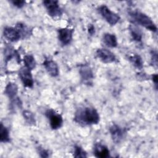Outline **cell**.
Wrapping results in <instances>:
<instances>
[{"label": "cell", "instance_id": "obj_23", "mask_svg": "<svg viewBox=\"0 0 158 158\" xmlns=\"http://www.w3.org/2000/svg\"><path fill=\"white\" fill-rule=\"evenodd\" d=\"M11 102L9 104V109L12 112H15L17 109L22 107V102L19 97H16L14 99L10 100Z\"/></svg>", "mask_w": 158, "mask_h": 158}, {"label": "cell", "instance_id": "obj_27", "mask_svg": "<svg viewBox=\"0 0 158 158\" xmlns=\"http://www.w3.org/2000/svg\"><path fill=\"white\" fill-rule=\"evenodd\" d=\"M9 2L14 6H15L19 9L22 8L26 4V1H23V0H11Z\"/></svg>", "mask_w": 158, "mask_h": 158}, {"label": "cell", "instance_id": "obj_17", "mask_svg": "<svg viewBox=\"0 0 158 158\" xmlns=\"http://www.w3.org/2000/svg\"><path fill=\"white\" fill-rule=\"evenodd\" d=\"M18 91L19 88L17 84L15 83L10 81L7 84V85L5 87L4 94L8 98L12 100L17 97Z\"/></svg>", "mask_w": 158, "mask_h": 158}, {"label": "cell", "instance_id": "obj_13", "mask_svg": "<svg viewBox=\"0 0 158 158\" xmlns=\"http://www.w3.org/2000/svg\"><path fill=\"white\" fill-rule=\"evenodd\" d=\"M93 154L98 158H107L110 157V151L109 148L102 143L97 142L93 146Z\"/></svg>", "mask_w": 158, "mask_h": 158}, {"label": "cell", "instance_id": "obj_4", "mask_svg": "<svg viewBox=\"0 0 158 158\" xmlns=\"http://www.w3.org/2000/svg\"><path fill=\"white\" fill-rule=\"evenodd\" d=\"M98 10L102 17L111 26L117 24L120 19V17L117 14L112 11L104 4L100 6L98 8Z\"/></svg>", "mask_w": 158, "mask_h": 158}, {"label": "cell", "instance_id": "obj_10", "mask_svg": "<svg viewBox=\"0 0 158 158\" xmlns=\"http://www.w3.org/2000/svg\"><path fill=\"white\" fill-rule=\"evenodd\" d=\"M96 57L104 64H110L116 61V56L110 50L106 48H99L96 51Z\"/></svg>", "mask_w": 158, "mask_h": 158}, {"label": "cell", "instance_id": "obj_19", "mask_svg": "<svg viewBox=\"0 0 158 158\" xmlns=\"http://www.w3.org/2000/svg\"><path fill=\"white\" fill-rule=\"evenodd\" d=\"M128 60L136 69L138 70L143 69L144 67V62L142 57L139 55L137 54H134L131 56H129Z\"/></svg>", "mask_w": 158, "mask_h": 158}, {"label": "cell", "instance_id": "obj_21", "mask_svg": "<svg viewBox=\"0 0 158 158\" xmlns=\"http://www.w3.org/2000/svg\"><path fill=\"white\" fill-rule=\"evenodd\" d=\"M23 61L24 63V66L30 70H33L36 65V62L31 54H27L25 55L23 58Z\"/></svg>", "mask_w": 158, "mask_h": 158}, {"label": "cell", "instance_id": "obj_5", "mask_svg": "<svg viewBox=\"0 0 158 158\" xmlns=\"http://www.w3.org/2000/svg\"><path fill=\"white\" fill-rule=\"evenodd\" d=\"M44 114L49 120L50 127L52 130H58L62 127L64 123L63 117L55 110L48 109L45 111Z\"/></svg>", "mask_w": 158, "mask_h": 158}, {"label": "cell", "instance_id": "obj_16", "mask_svg": "<svg viewBox=\"0 0 158 158\" xmlns=\"http://www.w3.org/2000/svg\"><path fill=\"white\" fill-rule=\"evenodd\" d=\"M15 27L20 33L22 39H28L32 35V28L22 22H17Z\"/></svg>", "mask_w": 158, "mask_h": 158}, {"label": "cell", "instance_id": "obj_9", "mask_svg": "<svg viewBox=\"0 0 158 158\" xmlns=\"http://www.w3.org/2000/svg\"><path fill=\"white\" fill-rule=\"evenodd\" d=\"M74 30L70 28H60L57 30V38L63 46L69 44L73 39Z\"/></svg>", "mask_w": 158, "mask_h": 158}, {"label": "cell", "instance_id": "obj_22", "mask_svg": "<svg viewBox=\"0 0 158 158\" xmlns=\"http://www.w3.org/2000/svg\"><path fill=\"white\" fill-rule=\"evenodd\" d=\"M0 141L1 143L10 142L9 130L2 122L0 126Z\"/></svg>", "mask_w": 158, "mask_h": 158}, {"label": "cell", "instance_id": "obj_28", "mask_svg": "<svg viewBox=\"0 0 158 158\" xmlns=\"http://www.w3.org/2000/svg\"><path fill=\"white\" fill-rule=\"evenodd\" d=\"M88 32L90 35H93L95 33V28L93 24H89L88 27Z\"/></svg>", "mask_w": 158, "mask_h": 158}, {"label": "cell", "instance_id": "obj_2", "mask_svg": "<svg viewBox=\"0 0 158 158\" xmlns=\"http://www.w3.org/2000/svg\"><path fill=\"white\" fill-rule=\"evenodd\" d=\"M128 15L133 21V23L136 25H139L146 29L156 32L157 28L152 19L147 14L137 10H130Z\"/></svg>", "mask_w": 158, "mask_h": 158}, {"label": "cell", "instance_id": "obj_18", "mask_svg": "<svg viewBox=\"0 0 158 158\" xmlns=\"http://www.w3.org/2000/svg\"><path fill=\"white\" fill-rule=\"evenodd\" d=\"M102 41L106 46L111 48H116L118 45L117 39L115 35L110 33H106L103 35Z\"/></svg>", "mask_w": 158, "mask_h": 158}, {"label": "cell", "instance_id": "obj_8", "mask_svg": "<svg viewBox=\"0 0 158 158\" xmlns=\"http://www.w3.org/2000/svg\"><path fill=\"white\" fill-rule=\"evenodd\" d=\"M19 77L24 87L32 88L34 85V81L31 74V70L26 67H22L18 72Z\"/></svg>", "mask_w": 158, "mask_h": 158}, {"label": "cell", "instance_id": "obj_26", "mask_svg": "<svg viewBox=\"0 0 158 158\" xmlns=\"http://www.w3.org/2000/svg\"><path fill=\"white\" fill-rule=\"evenodd\" d=\"M151 64L153 67L157 68V52L156 50H152L151 52Z\"/></svg>", "mask_w": 158, "mask_h": 158}, {"label": "cell", "instance_id": "obj_12", "mask_svg": "<svg viewBox=\"0 0 158 158\" xmlns=\"http://www.w3.org/2000/svg\"><path fill=\"white\" fill-rule=\"evenodd\" d=\"M4 37L10 42H17L22 39V36L19 30L14 27H6L3 29Z\"/></svg>", "mask_w": 158, "mask_h": 158}, {"label": "cell", "instance_id": "obj_29", "mask_svg": "<svg viewBox=\"0 0 158 158\" xmlns=\"http://www.w3.org/2000/svg\"><path fill=\"white\" fill-rule=\"evenodd\" d=\"M151 77H152V81L154 82V83L155 85V87H156V88H157V82H158V76L156 73H155V74L152 75Z\"/></svg>", "mask_w": 158, "mask_h": 158}, {"label": "cell", "instance_id": "obj_14", "mask_svg": "<svg viewBox=\"0 0 158 158\" xmlns=\"http://www.w3.org/2000/svg\"><path fill=\"white\" fill-rule=\"evenodd\" d=\"M15 58L17 62L19 64L20 63V56L18 52L16 51L12 46L7 45L4 49V62L7 64L12 58Z\"/></svg>", "mask_w": 158, "mask_h": 158}, {"label": "cell", "instance_id": "obj_1", "mask_svg": "<svg viewBox=\"0 0 158 158\" xmlns=\"http://www.w3.org/2000/svg\"><path fill=\"white\" fill-rule=\"evenodd\" d=\"M73 120L81 127L98 125L100 121V115L94 107L83 106L79 107L75 111Z\"/></svg>", "mask_w": 158, "mask_h": 158}, {"label": "cell", "instance_id": "obj_20", "mask_svg": "<svg viewBox=\"0 0 158 158\" xmlns=\"http://www.w3.org/2000/svg\"><path fill=\"white\" fill-rule=\"evenodd\" d=\"M23 117L26 123L29 126H35L36 124V120L35 114L30 110H24L22 112Z\"/></svg>", "mask_w": 158, "mask_h": 158}, {"label": "cell", "instance_id": "obj_3", "mask_svg": "<svg viewBox=\"0 0 158 158\" xmlns=\"http://www.w3.org/2000/svg\"><path fill=\"white\" fill-rule=\"evenodd\" d=\"M43 4L51 17L57 19L60 18L62 15L63 10L60 6L58 1L45 0L43 1Z\"/></svg>", "mask_w": 158, "mask_h": 158}, {"label": "cell", "instance_id": "obj_11", "mask_svg": "<svg viewBox=\"0 0 158 158\" xmlns=\"http://www.w3.org/2000/svg\"><path fill=\"white\" fill-rule=\"evenodd\" d=\"M43 65L48 74L52 77H57L59 75V66L52 59L46 57L43 62Z\"/></svg>", "mask_w": 158, "mask_h": 158}, {"label": "cell", "instance_id": "obj_6", "mask_svg": "<svg viewBox=\"0 0 158 158\" xmlns=\"http://www.w3.org/2000/svg\"><path fill=\"white\" fill-rule=\"evenodd\" d=\"M78 72L81 82L87 86H91L93 83L94 73L90 65L88 64H80Z\"/></svg>", "mask_w": 158, "mask_h": 158}, {"label": "cell", "instance_id": "obj_24", "mask_svg": "<svg viewBox=\"0 0 158 158\" xmlns=\"http://www.w3.org/2000/svg\"><path fill=\"white\" fill-rule=\"evenodd\" d=\"M73 157L77 158L87 157L86 152L80 146L75 145L73 148Z\"/></svg>", "mask_w": 158, "mask_h": 158}, {"label": "cell", "instance_id": "obj_25", "mask_svg": "<svg viewBox=\"0 0 158 158\" xmlns=\"http://www.w3.org/2000/svg\"><path fill=\"white\" fill-rule=\"evenodd\" d=\"M37 152L40 157H49V151L41 146L37 148Z\"/></svg>", "mask_w": 158, "mask_h": 158}, {"label": "cell", "instance_id": "obj_15", "mask_svg": "<svg viewBox=\"0 0 158 158\" xmlns=\"http://www.w3.org/2000/svg\"><path fill=\"white\" fill-rule=\"evenodd\" d=\"M128 29L132 40L136 43L141 42L143 38V33L141 29L133 23L129 25Z\"/></svg>", "mask_w": 158, "mask_h": 158}, {"label": "cell", "instance_id": "obj_7", "mask_svg": "<svg viewBox=\"0 0 158 158\" xmlns=\"http://www.w3.org/2000/svg\"><path fill=\"white\" fill-rule=\"evenodd\" d=\"M109 132L113 142L115 144L120 143L125 138L127 131L116 123H113L109 127Z\"/></svg>", "mask_w": 158, "mask_h": 158}]
</instances>
